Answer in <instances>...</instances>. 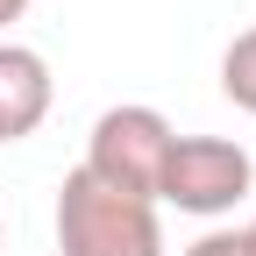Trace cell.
Instances as JSON below:
<instances>
[{"mask_svg": "<svg viewBox=\"0 0 256 256\" xmlns=\"http://www.w3.org/2000/svg\"><path fill=\"white\" fill-rule=\"evenodd\" d=\"M185 256H249V242H242V228H206Z\"/></svg>", "mask_w": 256, "mask_h": 256, "instance_id": "8992f818", "label": "cell"}, {"mask_svg": "<svg viewBox=\"0 0 256 256\" xmlns=\"http://www.w3.org/2000/svg\"><path fill=\"white\" fill-rule=\"evenodd\" d=\"M22 14H28V0H0V28H14Z\"/></svg>", "mask_w": 256, "mask_h": 256, "instance_id": "52a82bcc", "label": "cell"}, {"mask_svg": "<svg viewBox=\"0 0 256 256\" xmlns=\"http://www.w3.org/2000/svg\"><path fill=\"white\" fill-rule=\"evenodd\" d=\"M242 242H249V256H256V214H249V228H242Z\"/></svg>", "mask_w": 256, "mask_h": 256, "instance_id": "ba28073f", "label": "cell"}, {"mask_svg": "<svg viewBox=\"0 0 256 256\" xmlns=\"http://www.w3.org/2000/svg\"><path fill=\"white\" fill-rule=\"evenodd\" d=\"M220 92H228L242 114H256V28H242V36L220 50Z\"/></svg>", "mask_w": 256, "mask_h": 256, "instance_id": "5b68a950", "label": "cell"}, {"mask_svg": "<svg viewBox=\"0 0 256 256\" xmlns=\"http://www.w3.org/2000/svg\"><path fill=\"white\" fill-rule=\"evenodd\" d=\"M0 150H8V142H0Z\"/></svg>", "mask_w": 256, "mask_h": 256, "instance_id": "9c48e42d", "label": "cell"}, {"mask_svg": "<svg viewBox=\"0 0 256 256\" xmlns=\"http://www.w3.org/2000/svg\"><path fill=\"white\" fill-rule=\"evenodd\" d=\"M256 192V156L228 136H178L156 178V206H178L192 220H220Z\"/></svg>", "mask_w": 256, "mask_h": 256, "instance_id": "7a4b0ae2", "label": "cell"}, {"mask_svg": "<svg viewBox=\"0 0 256 256\" xmlns=\"http://www.w3.org/2000/svg\"><path fill=\"white\" fill-rule=\"evenodd\" d=\"M50 100H57V78H50L43 50L0 36V142L36 136V128L50 121Z\"/></svg>", "mask_w": 256, "mask_h": 256, "instance_id": "277c9868", "label": "cell"}, {"mask_svg": "<svg viewBox=\"0 0 256 256\" xmlns=\"http://www.w3.org/2000/svg\"><path fill=\"white\" fill-rule=\"evenodd\" d=\"M178 142V128L142 107V100H121L107 107L100 121H92V136H86V171L114 185V192H136V200H156V178H164V156Z\"/></svg>", "mask_w": 256, "mask_h": 256, "instance_id": "3957f363", "label": "cell"}, {"mask_svg": "<svg viewBox=\"0 0 256 256\" xmlns=\"http://www.w3.org/2000/svg\"><path fill=\"white\" fill-rule=\"evenodd\" d=\"M57 256H164V220L156 200L100 185L86 164L57 185Z\"/></svg>", "mask_w": 256, "mask_h": 256, "instance_id": "6da1fadb", "label": "cell"}]
</instances>
